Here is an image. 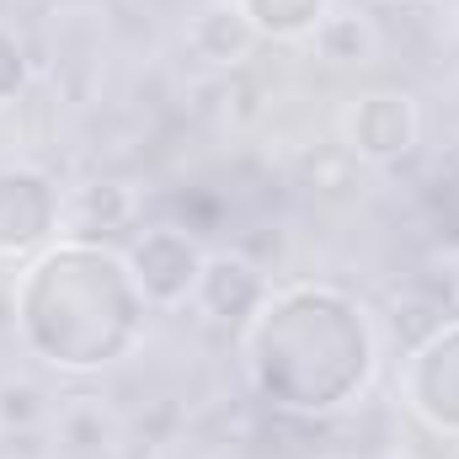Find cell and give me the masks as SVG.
<instances>
[{"label":"cell","instance_id":"obj_1","mask_svg":"<svg viewBox=\"0 0 459 459\" xmlns=\"http://www.w3.org/2000/svg\"><path fill=\"white\" fill-rule=\"evenodd\" d=\"M128 278H134V289L144 294V305H155V310H177V305H187L193 299V289H198V273H204V251H198V240H187V230H144L134 246H128Z\"/></svg>","mask_w":459,"mask_h":459},{"label":"cell","instance_id":"obj_2","mask_svg":"<svg viewBox=\"0 0 459 459\" xmlns=\"http://www.w3.org/2000/svg\"><path fill=\"white\" fill-rule=\"evenodd\" d=\"M65 193L32 171V166H5L0 171V256L32 251L38 240H48L59 230Z\"/></svg>","mask_w":459,"mask_h":459},{"label":"cell","instance_id":"obj_3","mask_svg":"<svg viewBox=\"0 0 459 459\" xmlns=\"http://www.w3.org/2000/svg\"><path fill=\"white\" fill-rule=\"evenodd\" d=\"M347 150L363 160H395L417 144V108L401 91H368L342 113Z\"/></svg>","mask_w":459,"mask_h":459},{"label":"cell","instance_id":"obj_4","mask_svg":"<svg viewBox=\"0 0 459 459\" xmlns=\"http://www.w3.org/2000/svg\"><path fill=\"white\" fill-rule=\"evenodd\" d=\"M267 278H262V267H251L246 256H235V251H214V256H204V273H198V289H193V299L214 316V321H251L262 305H267Z\"/></svg>","mask_w":459,"mask_h":459},{"label":"cell","instance_id":"obj_5","mask_svg":"<svg viewBox=\"0 0 459 459\" xmlns=\"http://www.w3.org/2000/svg\"><path fill=\"white\" fill-rule=\"evenodd\" d=\"M256 43H262V32H256V22L246 16L240 0H209V5H198L193 22H187V48H193V59H204V65H214V70H235L240 59H251Z\"/></svg>","mask_w":459,"mask_h":459},{"label":"cell","instance_id":"obj_6","mask_svg":"<svg viewBox=\"0 0 459 459\" xmlns=\"http://www.w3.org/2000/svg\"><path fill=\"white\" fill-rule=\"evenodd\" d=\"M134 193L123 187V182H86V187H75L70 198H65V209H59V230L70 235V240H81V246H91L97 235H108V230H123L134 225Z\"/></svg>","mask_w":459,"mask_h":459},{"label":"cell","instance_id":"obj_7","mask_svg":"<svg viewBox=\"0 0 459 459\" xmlns=\"http://www.w3.org/2000/svg\"><path fill=\"white\" fill-rule=\"evenodd\" d=\"M262 38H316L332 16V0H240Z\"/></svg>","mask_w":459,"mask_h":459},{"label":"cell","instance_id":"obj_8","mask_svg":"<svg viewBox=\"0 0 459 459\" xmlns=\"http://www.w3.org/2000/svg\"><path fill=\"white\" fill-rule=\"evenodd\" d=\"M316 48H321V59H332V65H368L374 48H379V32H374L368 16H358V11H332V16L316 27Z\"/></svg>","mask_w":459,"mask_h":459},{"label":"cell","instance_id":"obj_9","mask_svg":"<svg viewBox=\"0 0 459 459\" xmlns=\"http://www.w3.org/2000/svg\"><path fill=\"white\" fill-rule=\"evenodd\" d=\"M43 411H48V401L38 385H27V379L0 385V428H32V422H43Z\"/></svg>","mask_w":459,"mask_h":459},{"label":"cell","instance_id":"obj_10","mask_svg":"<svg viewBox=\"0 0 459 459\" xmlns=\"http://www.w3.org/2000/svg\"><path fill=\"white\" fill-rule=\"evenodd\" d=\"M22 75H27V65H22V43L0 27V108L22 91Z\"/></svg>","mask_w":459,"mask_h":459},{"label":"cell","instance_id":"obj_11","mask_svg":"<svg viewBox=\"0 0 459 459\" xmlns=\"http://www.w3.org/2000/svg\"><path fill=\"white\" fill-rule=\"evenodd\" d=\"M385 459H411V455H385Z\"/></svg>","mask_w":459,"mask_h":459},{"label":"cell","instance_id":"obj_12","mask_svg":"<svg viewBox=\"0 0 459 459\" xmlns=\"http://www.w3.org/2000/svg\"><path fill=\"white\" fill-rule=\"evenodd\" d=\"M455 294H459V273H455Z\"/></svg>","mask_w":459,"mask_h":459},{"label":"cell","instance_id":"obj_13","mask_svg":"<svg viewBox=\"0 0 459 459\" xmlns=\"http://www.w3.org/2000/svg\"><path fill=\"white\" fill-rule=\"evenodd\" d=\"M332 459H347V455H332Z\"/></svg>","mask_w":459,"mask_h":459}]
</instances>
